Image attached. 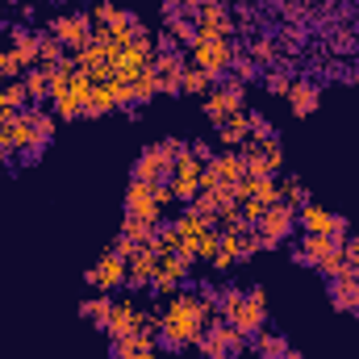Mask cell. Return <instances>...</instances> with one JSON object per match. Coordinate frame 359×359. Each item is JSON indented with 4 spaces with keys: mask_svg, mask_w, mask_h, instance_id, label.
Here are the masks:
<instances>
[{
    "mask_svg": "<svg viewBox=\"0 0 359 359\" xmlns=\"http://www.w3.org/2000/svg\"><path fill=\"white\" fill-rule=\"evenodd\" d=\"M209 318H213V309H209V301L201 297V292H172L168 301H163V309H159V347L163 351H184V347H196L201 343V334H205V326H209Z\"/></svg>",
    "mask_w": 359,
    "mask_h": 359,
    "instance_id": "1",
    "label": "cell"
},
{
    "mask_svg": "<svg viewBox=\"0 0 359 359\" xmlns=\"http://www.w3.org/2000/svg\"><path fill=\"white\" fill-rule=\"evenodd\" d=\"M217 318H226L238 334L255 339V334L268 326V292H264L259 284H255V288L230 284V288L217 292Z\"/></svg>",
    "mask_w": 359,
    "mask_h": 359,
    "instance_id": "2",
    "label": "cell"
},
{
    "mask_svg": "<svg viewBox=\"0 0 359 359\" xmlns=\"http://www.w3.org/2000/svg\"><path fill=\"white\" fill-rule=\"evenodd\" d=\"M234 55H238V46H230V38L201 34V29H196V38H192V46H188V59H192V67L209 72L213 80L230 76V67H234Z\"/></svg>",
    "mask_w": 359,
    "mask_h": 359,
    "instance_id": "3",
    "label": "cell"
},
{
    "mask_svg": "<svg viewBox=\"0 0 359 359\" xmlns=\"http://www.w3.org/2000/svg\"><path fill=\"white\" fill-rule=\"evenodd\" d=\"M180 151H184V142H176V138H163V142L147 147V151L134 159L130 180H138V184H168V180H172V168H176V159H180Z\"/></svg>",
    "mask_w": 359,
    "mask_h": 359,
    "instance_id": "4",
    "label": "cell"
},
{
    "mask_svg": "<svg viewBox=\"0 0 359 359\" xmlns=\"http://www.w3.org/2000/svg\"><path fill=\"white\" fill-rule=\"evenodd\" d=\"M88 92H92V80L84 72L59 67V72H55V84H50V109H55L59 117H84Z\"/></svg>",
    "mask_w": 359,
    "mask_h": 359,
    "instance_id": "5",
    "label": "cell"
},
{
    "mask_svg": "<svg viewBox=\"0 0 359 359\" xmlns=\"http://www.w3.org/2000/svg\"><path fill=\"white\" fill-rule=\"evenodd\" d=\"M292 230H297V209L284 205V201H276V205L264 209V217L255 226V247L259 251H276V247H284L292 238Z\"/></svg>",
    "mask_w": 359,
    "mask_h": 359,
    "instance_id": "6",
    "label": "cell"
},
{
    "mask_svg": "<svg viewBox=\"0 0 359 359\" xmlns=\"http://www.w3.org/2000/svg\"><path fill=\"white\" fill-rule=\"evenodd\" d=\"M247 334H238L226 318H209V326H205V334H201V355L205 359H234V355H243L247 351Z\"/></svg>",
    "mask_w": 359,
    "mask_h": 359,
    "instance_id": "7",
    "label": "cell"
},
{
    "mask_svg": "<svg viewBox=\"0 0 359 359\" xmlns=\"http://www.w3.org/2000/svg\"><path fill=\"white\" fill-rule=\"evenodd\" d=\"M243 100H247V84L243 80H217L213 88H209V96H205V117L213 121V126H222V121H230L234 113H243Z\"/></svg>",
    "mask_w": 359,
    "mask_h": 359,
    "instance_id": "8",
    "label": "cell"
},
{
    "mask_svg": "<svg viewBox=\"0 0 359 359\" xmlns=\"http://www.w3.org/2000/svg\"><path fill=\"white\" fill-rule=\"evenodd\" d=\"M238 155H243L247 176H280V168H284V147H280V138H264V142L251 138Z\"/></svg>",
    "mask_w": 359,
    "mask_h": 359,
    "instance_id": "9",
    "label": "cell"
},
{
    "mask_svg": "<svg viewBox=\"0 0 359 359\" xmlns=\"http://www.w3.org/2000/svg\"><path fill=\"white\" fill-rule=\"evenodd\" d=\"M50 34L63 42V50H84L92 46V17L88 13H55Z\"/></svg>",
    "mask_w": 359,
    "mask_h": 359,
    "instance_id": "10",
    "label": "cell"
},
{
    "mask_svg": "<svg viewBox=\"0 0 359 359\" xmlns=\"http://www.w3.org/2000/svg\"><path fill=\"white\" fill-rule=\"evenodd\" d=\"M243 176H247L243 155H238V151H222V155H213V159L205 163V172H201V188H234Z\"/></svg>",
    "mask_w": 359,
    "mask_h": 359,
    "instance_id": "11",
    "label": "cell"
},
{
    "mask_svg": "<svg viewBox=\"0 0 359 359\" xmlns=\"http://www.w3.org/2000/svg\"><path fill=\"white\" fill-rule=\"evenodd\" d=\"M201 172H205V163L184 147V151H180V159H176V168H172V180H168V184H172V192H176V201L188 205V201L201 192Z\"/></svg>",
    "mask_w": 359,
    "mask_h": 359,
    "instance_id": "12",
    "label": "cell"
},
{
    "mask_svg": "<svg viewBox=\"0 0 359 359\" xmlns=\"http://www.w3.org/2000/svg\"><path fill=\"white\" fill-rule=\"evenodd\" d=\"M126 217H142V222H163V209H159V201H155V184H138V180H130L126 184Z\"/></svg>",
    "mask_w": 359,
    "mask_h": 359,
    "instance_id": "13",
    "label": "cell"
},
{
    "mask_svg": "<svg viewBox=\"0 0 359 359\" xmlns=\"http://www.w3.org/2000/svg\"><path fill=\"white\" fill-rule=\"evenodd\" d=\"M84 280H88L96 292H113V288H121V284H126V259H121L117 251H104V255L84 271Z\"/></svg>",
    "mask_w": 359,
    "mask_h": 359,
    "instance_id": "14",
    "label": "cell"
},
{
    "mask_svg": "<svg viewBox=\"0 0 359 359\" xmlns=\"http://www.w3.org/2000/svg\"><path fill=\"white\" fill-rule=\"evenodd\" d=\"M188 271H192V259H184V255H159V268H155V280H151V288L159 292V297H172L184 288V280H188Z\"/></svg>",
    "mask_w": 359,
    "mask_h": 359,
    "instance_id": "15",
    "label": "cell"
},
{
    "mask_svg": "<svg viewBox=\"0 0 359 359\" xmlns=\"http://www.w3.org/2000/svg\"><path fill=\"white\" fill-rule=\"evenodd\" d=\"M326 292H330V305L339 313H359V280L347 268L326 280Z\"/></svg>",
    "mask_w": 359,
    "mask_h": 359,
    "instance_id": "16",
    "label": "cell"
},
{
    "mask_svg": "<svg viewBox=\"0 0 359 359\" xmlns=\"http://www.w3.org/2000/svg\"><path fill=\"white\" fill-rule=\"evenodd\" d=\"M155 268H159V255H155V247H138V251L126 259V284H130V288H151Z\"/></svg>",
    "mask_w": 359,
    "mask_h": 359,
    "instance_id": "17",
    "label": "cell"
},
{
    "mask_svg": "<svg viewBox=\"0 0 359 359\" xmlns=\"http://www.w3.org/2000/svg\"><path fill=\"white\" fill-rule=\"evenodd\" d=\"M196 29H201V34L230 38V34H234V21H230V13H226V4H222V0H205V4H201V13H196Z\"/></svg>",
    "mask_w": 359,
    "mask_h": 359,
    "instance_id": "18",
    "label": "cell"
},
{
    "mask_svg": "<svg viewBox=\"0 0 359 359\" xmlns=\"http://www.w3.org/2000/svg\"><path fill=\"white\" fill-rule=\"evenodd\" d=\"M297 226H301L305 234H334V226H339V213H330V209H322V205L305 201V205L297 209Z\"/></svg>",
    "mask_w": 359,
    "mask_h": 359,
    "instance_id": "19",
    "label": "cell"
},
{
    "mask_svg": "<svg viewBox=\"0 0 359 359\" xmlns=\"http://www.w3.org/2000/svg\"><path fill=\"white\" fill-rule=\"evenodd\" d=\"M318 104H322V88H318L313 80H292V88H288V109H292L297 117H313Z\"/></svg>",
    "mask_w": 359,
    "mask_h": 359,
    "instance_id": "20",
    "label": "cell"
},
{
    "mask_svg": "<svg viewBox=\"0 0 359 359\" xmlns=\"http://www.w3.org/2000/svg\"><path fill=\"white\" fill-rule=\"evenodd\" d=\"M55 72H59V67H50V63H38V67H29V72L21 76V84H25V92H29V104H46V100H50Z\"/></svg>",
    "mask_w": 359,
    "mask_h": 359,
    "instance_id": "21",
    "label": "cell"
},
{
    "mask_svg": "<svg viewBox=\"0 0 359 359\" xmlns=\"http://www.w3.org/2000/svg\"><path fill=\"white\" fill-rule=\"evenodd\" d=\"M159 351V339L155 334H126V339H117V347H113V359H155Z\"/></svg>",
    "mask_w": 359,
    "mask_h": 359,
    "instance_id": "22",
    "label": "cell"
},
{
    "mask_svg": "<svg viewBox=\"0 0 359 359\" xmlns=\"http://www.w3.org/2000/svg\"><path fill=\"white\" fill-rule=\"evenodd\" d=\"M217 142H222L226 151H238V147H247V142H251V121H247V109H243V113H234L230 121H222V126H217Z\"/></svg>",
    "mask_w": 359,
    "mask_h": 359,
    "instance_id": "23",
    "label": "cell"
},
{
    "mask_svg": "<svg viewBox=\"0 0 359 359\" xmlns=\"http://www.w3.org/2000/svg\"><path fill=\"white\" fill-rule=\"evenodd\" d=\"M109 313H113V292H96V297H88V301H80V318L92 322V326H100V330H104Z\"/></svg>",
    "mask_w": 359,
    "mask_h": 359,
    "instance_id": "24",
    "label": "cell"
},
{
    "mask_svg": "<svg viewBox=\"0 0 359 359\" xmlns=\"http://www.w3.org/2000/svg\"><path fill=\"white\" fill-rule=\"evenodd\" d=\"M117 109V96H113V84H92L88 100H84V117H104Z\"/></svg>",
    "mask_w": 359,
    "mask_h": 359,
    "instance_id": "25",
    "label": "cell"
},
{
    "mask_svg": "<svg viewBox=\"0 0 359 359\" xmlns=\"http://www.w3.org/2000/svg\"><path fill=\"white\" fill-rule=\"evenodd\" d=\"M251 351L259 359H284L288 355V339H284V334H271V330H259V334L251 339Z\"/></svg>",
    "mask_w": 359,
    "mask_h": 359,
    "instance_id": "26",
    "label": "cell"
},
{
    "mask_svg": "<svg viewBox=\"0 0 359 359\" xmlns=\"http://www.w3.org/2000/svg\"><path fill=\"white\" fill-rule=\"evenodd\" d=\"M117 238H126V243H134V247H151V238H155V222L121 217V234H117Z\"/></svg>",
    "mask_w": 359,
    "mask_h": 359,
    "instance_id": "27",
    "label": "cell"
},
{
    "mask_svg": "<svg viewBox=\"0 0 359 359\" xmlns=\"http://www.w3.org/2000/svg\"><path fill=\"white\" fill-rule=\"evenodd\" d=\"M151 247H155V255H176V251H180V230H176V222H159V226H155V238H151Z\"/></svg>",
    "mask_w": 359,
    "mask_h": 359,
    "instance_id": "28",
    "label": "cell"
},
{
    "mask_svg": "<svg viewBox=\"0 0 359 359\" xmlns=\"http://www.w3.org/2000/svg\"><path fill=\"white\" fill-rule=\"evenodd\" d=\"M29 117H34V138H38V151H46V147H50V138H55V117H50L42 104H29Z\"/></svg>",
    "mask_w": 359,
    "mask_h": 359,
    "instance_id": "29",
    "label": "cell"
},
{
    "mask_svg": "<svg viewBox=\"0 0 359 359\" xmlns=\"http://www.w3.org/2000/svg\"><path fill=\"white\" fill-rule=\"evenodd\" d=\"M213 84H217V80H213L209 72H201V67H192V63L184 67V92H188V96H209Z\"/></svg>",
    "mask_w": 359,
    "mask_h": 359,
    "instance_id": "30",
    "label": "cell"
},
{
    "mask_svg": "<svg viewBox=\"0 0 359 359\" xmlns=\"http://www.w3.org/2000/svg\"><path fill=\"white\" fill-rule=\"evenodd\" d=\"M168 21V34L176 38V46H192V38H196V21H188V17H163Z\"/></svg>",
    "mask_w": 359,
    "mask_h": 359,
    "instance_id": "31",
    "label": "cell"
},
{
    "mask_svg": "<svg viewBox=\"0 0 359 359\" xmlns=\"http://www.w3.org/2000/svg\"><path fill=\"white\" fill-rule=\"evenodd\" d=\"M280 201L292 205V209H301V205L309 201V192H305V184H301L297 176H288V180H280Z\"/></svg>",
    "mask_w": 359,
    "mask_h": 359,
    "instance_id": "32",
    "label": "cell"
},
{
    "mask_svg": "<svg viewBox=\"0 0 359 359\" xmlns=\"http://www.w3.org/2000/svg\"><path fill=\"white\" fill-rule=\"evenodd\" d=\"M230 72H234V80H243V84H247V80H259V63H255L251 55H234V67H230Z\"/></svg>",
    "mask_w": 359,
    "mask_h": 359,
    "instance_id": "33",
    "label": "cell"
},
{
    "mask_svg": "<svg viewBox=\"0 0 359 359\" xmlns=\"http://www.w3.org/2000/svg\"><path fill=\"white\" fill-rule=\"evenodd\" d=\"M264 201H255V196H247V201H238V217L247 222V226H259V217H264Z\"/></svg>",
    "mask_w": 359,
    "mask_h": 359,
    "instance_id": "34",
    "label": "cell"
},
{
    "mask_svg": "<svg viewBox=\"0 0 359 359\" xmlns=\"http://www.w3.org/2000/svg\"><path fill=\"white\" fill-rule=\"evenodd\" d=\"M247 121H251V138H255V142L276 138V130H271V121L264 117V113H247Z\"/></svg>",
    "mask_w": 359,
    "mask_h": 359,
    "instance_id": "35",
    "label": "cell"
},
{
    "mask_svg": "<svg viewBox=\"0 0 359 359\" xmlns=\"http://www.w3.org/2000/svg\"><path fill=\"white\" fill-rule=\"evenodd\" d=\"M288 88H292L288 72H268V92L271 96H288Z\"/></svg>",
    "mask_w": 359,
    "mask_h": 359,
    "instance_id": "36",
    "label": "cell"
},
{
    "mask_svg": "<svg viewBox=\"0 0 359 359\" xmlns=\"http://www.w3.org/2000/svg\"><path fill=\"white\" fill-rule=\"evenodd\" d=\"M251 59H255V63H271V59H276V46H271L268 38H259V42L251 46Z\"/></svg>",
    "mask_w": 359,
    "mask_h": 359,
    "instance_id": "37",
    "label": "cell"
},
{
    "mask_svg": "<svg viewBox=\"0 0 359 359\" xmlns=\"http://www.w3.org/2000/svg\"><path fill=\"white\" fill-rule=\"evenodd\" d=\"M155 201H159V209L176 205V192H172V184H155Z\"/></svg>",
    "mask_w": 359,
    "mask_h": 359,
    "instance_id": "38",
    "label": "cell"
},
{
    "mask_svg": "<svg viewBox=\"0 0 359 359\" xmlns=\"http://www.w3.org/2000/svg\"><path fill=\"white\" fill-rule=\"evenodd\" d=\"M343 255H347V264H355V268H359V234H347V243H343Z\"/></svg>",
    "mask_w": 359,
    "mask_h": 359,
    "instance_id": "39",
    "label": "cell"
},
{
    "mask_svg": "<svg viewBox=\"0 0 359 359\" xmlns=\"http://www.w3.org/2000/svg\"><path fill=\"white\" fill-rule=\"evenodd\" d=\"M188 151H192V155H196L201 163H209V159H213V151H209V142H188Z\"/></svg>",
    "mask_w": 359,
    "mask_h": 359,
    "instance_id": "40",
    "label": "cell"
},
{
    "mask_svg": "<svg viewBox=\"0 0 359 359\" xmlns=\"http://www.w3.org/2000/svg\"><path fill=\"white\" fill-rule=\"evenodd\" d=\"M284 359H305V355H301V351H292V347H288V355H284Z\"/></svg>",
    "mask_w": 359,
    "mask_h": 359,
    "instance_id": "41",
    "label": "cell"
},
{
    "mask_svg": "<svg viewBox=\"0 0 359 359\" xmlns=\"http://www.w3.org/2000/svg\"><path fill=\"white\" fill-rule=\"evenodd\" d=\"M50 4H55V8H59V4H63V0H50Z\"/></svg>",
    "mask_w": 359,
    "mask_h": 359,
    "instance_id": "42",
    "label": "cell"
}]
</instances>
